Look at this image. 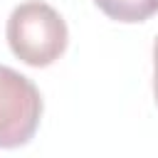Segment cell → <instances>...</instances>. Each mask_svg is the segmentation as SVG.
Returning a JSON list of instances; mask_svg holds the SVG:
<instances>
[{"label":"cell","instance_id":"2","mask_svg":"<svg viewBox=\"0 0 158 158\" xmlns=\"http://www.w3.org/2000/svg\"><path fill=\"white\" fill-rule=\"evenodd\" d=\"M42 118V94L35 81L0 64V148L27 146Z\"/></svg>","mask_w":158,"mask_h":158},{"label":"cell","instance_id":"1","mask_svg":"<svg viewBox=\"0 0 158 158\" xmlns=\"http://www.w3.org/2000/svg\"><path fill=\"white\" fill-rule=\"evenodd\" d=\"M5 35L12 54L37 69L54 64L69 44L64 17L42 0L20 2L7 17Z\"/></svg>","mask_w":158,"mask_h":158},{"label":"cell","instance_id":"4","mask_svg":"<svg viewBox=\"0 0 158 158\" xmlns=\"http://www.w3.org/2000/svg\"><path fill=\"white\" fill-rule=\"evenodd\" d=\"M153 99L158 106V37L153 42Z\"/></svg>","mask_w":158,"mask_h":158},{"label":"cell","instance_id":"3","mask_svg":"<svg viewBox=\"0 0 158 158\" xmlns=\"http://www.w3.org/2000/svg\"><path fill=\"white\" fill-rule=\"evenodd\" d=\"M94 5L116 22H146L158 12V0H94Z\"/></svg>","mask_w":158,"mask_h":158}]
</instances>
